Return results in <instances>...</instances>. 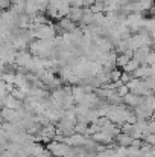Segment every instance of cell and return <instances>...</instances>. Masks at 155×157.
Segmentation results:
<instances>
[{"label":"cell","instance_id":"52a82bcc","mask_svg":"<svg viewBox=\"0 0 155 157\" xmlns=\"http://www.w3.org/2000/svg\"><path fill=\"white\" fill-rule=\"evenodd\" d=\"M114 140L119 144V147H123V148H128V147L131 145V142H132V139H131L128 134H125V133H119V134L114 137Z\"/></svg>","mask_w":155,"mask_h":157},{"label":"cell","instance_id":"9c48e42d","mask_svg":"<svg viewBox=\"0 0 155 157\" xmlns=\"http://www.w3.org/2000/svg\"><path fill=\"white\" fill-rule=\"evenodd\" d=\"M120 73H122V70H119L117 67L113 69V70L109 72V82H117V81H120Z\"/></svg>","mask_w":155,"mask_h":157},{"label":"cell","instance_id":"7c38bea8","mask_svg":"<svg viewBox=\"0 0 155 157\" xmlns=\"http://www.w3.org/2000/svg\"><path fill=\"white\" fill-rule=\"evenodd\" d=\"M116 93H117V96L123 98L126 93H129V90H128V87H126V86H122V87H119V89H117V92H116Z\"/></svg>","mask_w":155,"mask_h":157},{"label":"cell","instance_id":"5b68a950","mask_svg":"<svg viewBox=\"0 0 155 157\" xmlns=\"http://www.w3.org/2000/svg\"><path fill=\"white\" fill-rule=\"evenodd\" d=\"M81 17H82V8L70 6L68 14H67V18H68V20H72L73 23H79V21H81Z\"/></svg>","mask_w":155,"mask_h":157},{"label":"cell","instance_id":"8992f818","mask_svg":"<svg viewBox=\"0 0 155 157\" xmlns=\"http://www.w3.org/2000/svg\"><path fill=\"white\" fill-rule=\"evenodd\" d=\"M76 28H78V25L73 23L72 20H68L67 17H64V18L59 20V29H62L64 32H73Z\"/></svg>","mask_w":155,"mask_h":157},{"label":"cell","instance_id":"3957f363","mask_svg":"<svg viewBox=\"0 0 155 157\" xmlns=\"http://www.w3.org/2000/svg\"><path fill=\"white\" fill-rule=\"evenodd\" d=\"M0 116H2L8 124H14V122L20 121L18 111H17V110H11V108H3V110L0 111Z\"/></svg>","mask_w":155,"mask_h":157},{"label":"cell","instance_id":"8fae6325","mask_svg":"<svg viewBox=\"0 0 155 157\" xmlns=\"http://www.w3.org/2000/svg\"><path fill=\"white\" fill-rule=\"evenodd\" d=\"M154 63H155V53L151 51V52L148 53V56H146V66H151V67H154Z\"/></svg>","mask_w":155,"mask_h":157},{"label":"cell","instance_id":"4fadbf2b","mask_svg":"<svg viewBox=\"0 0 155 157\" xmlns=\"http://www.w3.org/2000/svg\"><path fill=\"white\" fill-rule=\"evenodd\" d=\"M49 2H53V0H47V3H49Z\"/></svg>","mask_w":155,"mask_h":157},{"label":"cell","instance_id":"6da1fadb","mask_svg":"<svg viewBox=\"0 0 155 157\" xmlns=\"http://www.w3.org/2000/svg\"><path fill=\"white\" fill-rule=\"evenodd\" d=\"M152 76H154V67L151 66H138L132 72V78H137V79H146Z\"/></svg>","mask_w":155,"mask_h":157},{"label":"cell","instance_id":"ba28073f","mask_svg":"<svg viewBox=\"0 0 155 157\" xmlns=\"http://www.w3.org/2000/svg\"><path fill=\"white\" fill-rule=\"evenodd\" d=\"M138 66H140V64H138L135 59H129V61H128V64L122 67V69H123L122 72H126V73H131V75H132V72H134Z\"/></svg>","mask_w":155,"mask_h":157},{"label":"cell","instance_id":"277c9868","mask_svg":"<svg viewBox=\"0 0 155 157\" xmlns=\"http://www.w3.org/2000/svg\"><path fill=\"white\" fill-rule=\"evenodd\" d=\"M129 59H132V51L128 49L126 52H123L116 56V67H123V66H126Z\"/></svg>","mask_w":155,"mask_h":157},{"label":"cell","instance_id":"7a4b0ae2","mask_svg":"<svg viewBox=\"0 0 155 157\" xmlns=\"http://www.w3.org/2000/svg\"><path fill=\"white\" fill-rule=\"evenodd\" d=\"M123 101H125V104L126 107H131V108H135V107H138V105H143V101H145V96H137V95H134V93H126L123 98H122Z\"/></svg>","mask_w":155,"mask_h":157},{"label":"cell","instance_id":"30bf717a","mask_svg":"<svg viewBox=\"0 0 155 157\" xmlns=\"http://www.w3.org/2000/svg\"><path fill=\"white\" fill-rule=\"evenodd\" d=\"M131 79H132V75H131V73H126V72H122V73H120V82H122L123 86H126Z\"/></svg>","mask_w":155,"mask_h":157}]
</instances>
